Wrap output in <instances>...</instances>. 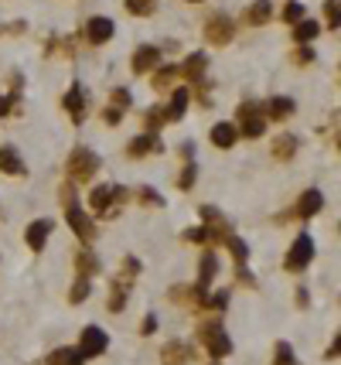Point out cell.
Masks as SVG:
<instances>
[{"label":"cell","instance_id":"obj_8","mask_svg":"<svg viewBox=\"0 0 341 365\" xmlns=\"http://www.w3.org/2000/svg\"><path fill=\"white\" fill-rule=\"evenodd\" d=\"M311 260H314V239H311V235H297L293 246H290L287 260H284V266H287L290 273H300Z\"/></svg>","mask_w":341,"mask_h":365},{"label":"cell","instance_id":"obj_12","mask_svg":"<svg viewBox=\"0 0 341 365\" xmlns=\"http://www.w3.org/2000/svg\"><path fill=\"white\" fill-rule=\"evenodd\" d=\"M62 106H65V113H69V120L79 127L82 120H85V92H82V82H72V89L65 92V99H62Z\"/></svg>","mask_w":341,"mask_h":365},{"label":"cell","instance_id":"obj_18","mask_svg":"<svg viewBox=\"0 0 341 365\" xmlns=\"http://www.w3.org/2000/svg\"><path fill=\"white\" fill-rule=\"evenodd\" d=\"M0 171L11 174V178H21V174H27V164L14 147H0Z\"/></svg>","mask_w":341,"mask_h":365},{"label":"cell","instance_id":"obj_11","mask_svg":"<svg viewBox=\"0 0 341 365\" xmlns=\"http://www.w3.org/2000/svg\"><path fill=\"white\" fill-rule=\"evenodd\" d=\"M82 34H85V41H89V45H106V41L116 34V25H113L109 18H89Z\"/></svg>","mask_w":341,"mask_h":365},{"label":"cell","instance_id":"obj_32","mask_svg":"<svg viewBox=\"0 0 341 365\" xmlns=\"http://www.w3.org/2000/svg\"><path fill=\"white\" fill-rule=\"evenodd\" d=\"M202 308H209V311H225V308H229V290H215V294H205Z\"/></svg>","mask_w":341,"mask_h":365},{"label":"cell","instance_id":"obj_3","mask_svg":"<svg viewBox=\"0 0 341 365\" xmlns=\"http://www.w3.org/2000/svg\"><path fill=\"white\" fill-rule=\"evenodd\" d=\"M99 154L96 151H89V147H76L72 151V157H69V178H72V184H85L96 178V171H99Z\"/></svg>","mask_w":341,"mask_h":365},{"label":"cell","instance_id":"obj_47","mask_svg":"<svg viewBox=\"0 0 341 365\" xmlns=\"http://www.w3.org/2000/svg\"><path fill=\"white\" fill-rule=\"evenodd\" d=\"M188 4H202V0H188Z\"/></svg>","mask_w":341,"mask_h":365},{"label":"cell","instance_id":"obj_33","mask_svg":"<svg viewBox=\"0 0 341 365\" xmlns=\"http://www.w3.org/2000/svg\"><path fill=\"white\" fill-rule=\"evenodd\" d=\"M195 181H198V167H195V160H184V171L178 174V188L181 191H191Z\"/></svg>","mask_w":341,"mask_h":365},{"label":"cell","instance_id":"obj_36","mask_svg":"<svg viewBox=\"0 0 341 365\" xmlns=\"http://www.w3.org/2000/svg\"><path fill=\"white\" fill-rule=\"evenodd\" d=\"M198 215H202V222H205V226H225V222H229L222 212L215 209V205H202V209H198Z\"/></svg>","mask_w":341,"mask_h":365},{"label":"cell","instance_id":"obj_2","mask_svg":"<svg viewBox=\"0 0 341 365\" xmlns=\"http://www.w3.org/2000/svg\"><path fill=\"white\" fill-rule=\"evenodd\" d=\"M62 202H65V219H69L72 233H76L82 242L89 246V242L96 239V222H92V219L82 212V205H79V198H76V188H72V184H65V188H62Z\"/></svg>","mask_w":341,"mask_h":365},{"label":"cell","instance_id":"obj_4","mask_svg":"<svg viewBox=\"0 0 341 365\" xmlns=\"http://www.w3.org/2000/svg\"><path fill=\"white\" fill-rule=\"evenodd\" d=\"M236 130L239 137H246V140H256L266 133V116H263V109L256 103H242L236 109Z\"/></svg>","mask_w":341,"mask_h":365},{"label":"cell","instance_id":"obj_31","mask_svg":"<svg viewBox=\"0 0 341 365\" xmlns=\"http://www.w3.org/2000/svg\"><path fill=\"white\" fill-rule=\"evenodd\" d=\"M273 365H300L297 359H293L290 341H277V348H273Z\"/></svg>","mask_w":341,"mask_h":365},{"label":"cell","instance_id":"obj_17","mask_svg":"<svg viewBox=\"0 0 341 365\" xmlns=\"http://www.w3.org/2000/svg\"><path fill=\"white\" fill-rule=\"evenodd\" d=\"M205 69H209V55L195 52L184 58V65L178 69V76H184L188 82H198V78H205Z\"/></svg>","mask_w":341,"mask_h":365},{"label":"cell","instance_id":"obj_35","mask_svg":"<svg viewBox=\"0 0 341 365\" xmlns=\"http://www.w3.org/2000/svg\"><path fill=\"white\" fill-rule=\"evenodd\" d=\"M174 76H178V65H164V69L154 72V82H151V85H154V89H167V85L174 82Z\"/></svg>","mask_w":341,"mask_h":365},{"label":"cell","instance_id":"obj_19","mask_svg":"<svg viewBox=\"0 0 341 365\" xmlns=\"http://www.w3.org/2000/svg\"><path fill=\"white\" fill-rule=\"evenodd\" d=\"M263 116H266V120H287V116H293V99H290V96H273V99H266Z\"/></svg>","mask_w":341,"mask_h":365},{"label":"cell","instance_id":"obj_28","mask_svg":"<svg viewBox=\"0 0 341 365\" xmlns=\"http://www.w3.org/2000/svg\"><path fill=\"white\" fill-rule=\"evenodd\" d=\"M164 123H167V113H164L160 106H151V109L144 113V130L147 133H158Z\"/></svg>","mask_w":341,"mask_h":365},{"label":"cell","instance_id":"obj_43","mask_svg":"<svg viewBox=\"0 0 341 365\" xmlns=\"http://www.w3.org/2000/svg\"><path fill=\"white\" fill-rule=\"evenodd\" d=\"M154 331H158V317H154V314H147V317H144V324H140V335H147V338H151Z\"/></svg>","mask_w":341,"mask_h":365},{"label":"cell","instance_id":"obj_6","mask_svg":"<svg viewBox=\"0 0 341 365\" xmlns=\"http://www.w3.org/2000/svg\"><path fill=\"white\" fill-rule=\"evenodd\" d=\"M127 198V188H120V184H99V188H92L89 191V209L99 212V215H116V202H123Z\"/></svg>","mask_w":341,"mask_h":365},{"label":"cell","instance_id":"obj_25","mask_svg":"<svg viewBox=\"0 0 341 365\" xmlns=\"http://www.w3.org/2000/svg\"><path fill=\"white\" fill-rule=\"evenodd\" d=\"M85 359L79 355V348H55L52 355L45 359V365H82Z\"/></svg>","mask_w":341,"mask_h":365},{"label":"cell","instance_id":"obj_10","mask_svg":"<svg viewBox=\"0 0 341 365\" xmlns=\"http://www.w3.org/2000/svg\"><path fill=\"white\" fill-rule=\"evenodd\" d=\"M52 233H55V219H38V222H31L25 233V242L31 246V253H41Z\"/></svg>","mask_w":341,"mask_h":365},{"label":"cell","instance_id":"obj_26","mask_svg":"<svg viewBox=\"0 0 341 365\" xmlns=\"http://www.w3.org/2000/svg\"><path fill=\"white\" fill-rule=\"evenodd\" d=\"M225 246H229V253H232V260L239 263V266H246L249 263V246H246V239H239V235H225Z\"/></svg>","mask_w":341,"mask_h":365},{"label":"cell","instance_id":"obj_44","mask_svg":"<svg viewBox=\"0 0 341 365\" xmlns=\"http://www.w3.org/2000/svg\"><path fill=\"white\" fill-rule=\"evenodd\" d=\"M338 352H341V338H335V341H331V348L324 352V359H331V362H335V359H338Z\"/></svg>","mask_w":341,"mask_h":365},{"label":"cell","instance_id":"obj_21","mask_svg":"<svg viewBox=\"0 0 341 365\" xmlns=\"http://www.w3.org/2000/svg\"><path fill=\"white\" fill-rule=\"evenodd\" d=\"M209 137H211V144H215V147H222V151H229V147H236L239 130H236V123H215Z\"/></svg>","mask_w":341,"mask_h":365},{"label":"cell","instance_id":"obj_46","mask_svg":"<svg viewBox=\"0 0 341 365\" xmlns=\"http://www.w3.org/2000/svg\"><path fill=\"white\" fill-rule=\"evenodd\" d=\"M311 301H307V290H297V308H307Z\"/></svg>","mask_w":341,"mask_h":365},{"label":"cell","instance_id":"obj_7","mask_svg":"<svg viewBox=\"0 0 341 365\" xmlns=\"http://www.w3.org/2000/svg\"><path fill=\"white\" fill-rule=\"evenodd\" d=\"M106 348H109V335H106L103 328H96V324H85L79 335V355L82 359H96V355H103Z\"/></svg>","mask_w":341,"mask_h":365},{"label":"cell","instance_id":"obj_24","mask_svg":"<svg viewBox=\"0 0 341 365\" xmlns=\"http://www.w3.org/2000/svg\"><path fill=\"white\" fill-rule=\"evenodd\" d=\"M297 147H300V140H297L293 133L273 137V157H277V160H290V157L297 154Z\"/></svg>","mask_w":341,"mask_h":365},{"label":"cell","instance_id":"obj_48","mask_svg":"<svg viewBox=\"0 0 341 365\" xmlns=\"http://www.w3.org/2000/svg\"><path fill=\"white\" fill-rule=\"evenodd\" d=\"M215 365H222V362H215Z\"/></svg>","mask_w":341,"mask_h":365},{"label":"cell","instance_id":"obj_42","mask_svg":"<svg viewBox=\"0 0 341 365\" xmlns=\"http://www.w3.org/2000/svg\"><path fill=\"white\" fill-rule=\"evenodd\" d=\"M293 62H297V65H311V62H314V52H311L307 45H300L297 55H293Z\"/></svg>","mask_w":341,"mask_h":365},{"label":"cell","instance_id":"obj_16","mask_svg":"<svg viewBox=\"0 0 341 365\" xmlns=\"http://www.w3.org/2000/svg\"><path fill=\"white\" fill-rule=\"evenodd\" d=\"M321 209H324V195H321L317 188L300 191V198H297V215H300V219H314Z\"/></svg>","mask_w":341,"mask_h":365},{"label":"cell","instance_id":"obj_23","mask_svg":"<svg viewBox=\"0 0 341 365\" xmlns=\"http://www.w3.org/2000/svg\"><path fill=\"white\" fill-rule=\"evenodd\" d=\"M270 18H273V0H253V7L246 11L242 21L249 27H260V25H266Z\"/></svg>","mask_w":341,"mask_h":365},{"label":"cell","instance_id":"obj_40","mask_svg":"<svg viewBox=\"0 0 341 365\" xmlns=\"http://www.w3.org/2000/svg\"><path fill=\"white\" fill-rule=\"evenodd\" d=\"M103 123H109V127H116V123H123V109H120V106H106L103 109Z\"/></svg>","mask_w":341,"mask_h":365},{"label":"cell","instance_id":"obj_9","mask_svg":"<svg viewBox=\"0 0 341 365\" xmlns=\"http://www.w3.org/2000/svg\"><path fill=\"white\" fill-rule=\"evenodd\" d=\"M232 34H236V25H232V18H225V14H211L209 21H205V41L209 45H229L232 41Z\"/></svg>","mask_w":341,"mask_h":365},{"label":"cell","instance_id":"obj_41","mask_svg":"<svg viewBox=\"0 0 341 365\" xmlns=\"http://www.w3.org/2000/svg\"><path fill=\"white\" fill-rule=\"evenodd\" d=\"M130 92L127 89H113V106H120V109H130Z\"/></svg>","mask_w":341,"mask_h":365},{"label":"cell","instance_id":"obj_39","mask_svg":"<svg viewBox=\"0 0 341 365\" xmlns=\"http://www.w3.org/2000/svg\"><path fill=\"white\" fill-rule=\"evenodd\" d=\"M300 18H304V4H297V0H290L287 7H284V21H287V25H297Z\"/></svg>","mask_w":341,"mask_h":365},{"label":"cell","instance_id":"obj_30","mask_svg":"<svg viewBox=\"0 0 341 365\" xmlns=\"http://www.w3.org/2000/svg\"><path fill=\"white\" fill-rule=\"evenodd\" d=\"M127 11L133 18H151L158 11V0H127Z\"/></svg>","mask_w":341,"mask_h":365},{"label":"cell","instance_id":"obj_13","mask_svg":"<svg viewBox=\"0 0 341 365\" xmlns=\"http://www.w3.org/2000/svg\"><path fill=\"white\" fill-rule=\"evenodd\" d=\"M127 154L130 157H144V154H164V140H160L158 133H140V137H133L130 144H127Z\"/></svg>","mask_w":341,"mask_h":365},{"label":"cell","instance_id":"obj_20","mask_svg":"<svg viewBox=\"0 0 341 365\" xmlns=\"http://www.w3.org/2000/svg\"><path fill=\"white\" fill-rule=\"evenodd\" d=\"M76 270H79V277H96V273H103V263L89 246H82L76 253Z\"/></svg>","mask_w":341,"mask_h":365},{"label":"cell","instance_id":"obj_37","mask_svg":"<svg viewBox=\"0 0 341 365\" xmlns=\"http://www.w3.org/2000/svg\"><path fill=\"white\" fill-rule=\"evenodd\" d=\"M18 106H21V89H14L11 96H0V120H4V116H11Z\"/></svg>","mask_w":341,"mask_h":365},{"label":"cell","instance_id":"obj_29","mask_svg":"<svg viewBox=\"0 0 341 365\" xmlns=\"http://www.w3.org/2000/svg\"><path fill=\"white\" fill-rule=\"evenodd\" d=\"M137 202H140V205H151V209H164V195H158L151 184L137 188Z\"/></svg>","mask_w":341,"mask_h":365},{"label":"cell","instance_id":"obj_14","mask_svg":"<svg viewBox=\"0 0 341 365\" xmlns=\"http://www.w3.org/2000/svg\"><path fill=\"white\" fill-rule=\"evenodd\" d=\"M191 359H195V348L188 341H167L160 348V362L164 365H188Z\"/></svg>","mask_w":341,"mask_h":365},{"label":"cell","instance_id":"obj_22","mask_svg":"<svg viewBox=\"0 0 341 365\" xmlns=\"http://www.w3.org/2000/svg\"><path fill=\"white\" fill-rule=\"evenodd\" d=\"M188 103H191V89H188V85L174 89V96H171V106H167V123H178L184 113H188Z\"/></svg>","mask_w":341,"mask_h":365},{"label":"cell","instance_id":"obj_1","mask_svg":"<svg viewBox=\"0 0 341 365\" xmlns=\"http://www.w3.org/2000/svg\"><path fill=\"white\" fill-rule=\"evenodd\" d=\"M137 277H140V260H137V256H127L123 266H120V273H116L113 284H109V301H106V308L113 314H120L127 308V297H130V287L137 284Z\"/></svg>","mask_w":341,"mask_h":365},{"label":"cell","instance_id":"obj_38","mask_svg":"<svg viewBox=\"0 0 341 365\" xmlns=\"http://www.w3.org/2000/svg\"><path fill=\"white\" fill-rule=\"evenodd\" d=\"M324 14H328V31H338V25H341L338 0H328V4H324Z\"/></svg>","mask_w":341,"mask_h":365},{"label":"cell","instance_id":"obj_5","mask_svg":"<svg viewBox=\"0 0 341 365\" xmlns=\"http://www.w3.org/2000/svg\"><path fill=\"white\" fill-rule=\"evenodd\" d=\"M198 341L209 348V355L215 359V362H222L225 355H232V338H229V335H225L218 324H211V321L198 328Z\"/></svg>","mask_w":341,"mask_h":365},{"label":"cell","instance_id":"obj_27","mask_svg":"<svg viewBox=\"0 0 341 365\" xmlns=\"http://www.w3.org/2000/svg\"><path fill=\"white\" fill-rule=\"evenodd\" d=\"M317 31H321V27H317L314 21H307V18H300V21L293 25V41H297V45H307L311 38H317Z\"/></svg>","mask_w":341,"mask_h":365},{"label":"cell","instance_id":"obj_15","mask_svg":"<svg viewBox=\"0 0 341 365\" xmlns=\"http://www.w3.org/2000/svg\"><path fill=\"white\" fill-rule=\"evenodd\" d=\"M158 62H160V48H154V45H140L130 58V69L137 72V76H144V72H151Z\"/></svg>","mask_w":341,"mask_h":365},{"label":"cell","instance_id":"obj_34","mask_svg":"<svg viewBox=\"0 0 341 365\" xmlns=\"http://www.w3.org/2000/svg\"><path fill=\"white\" fill-rule=\"evenodd\" d=\"M89 290H92L89 277H79V280L72 284V290H69V304H82V301L89 297Z\"/></svg>","mask_w":341,"mask_h":365},{"label":"cell","instance_id":"obj_45","mask_svg":"<svg viewBox=\"0 0 341 365\" xmlns=\"http://www.w3.org/2000/svg\"><path fill=\"white\" fill-rule=\"evenodd\" d=\"M181 157L184 160H195V144H181Z\"/></svg>","mask_w":341,"mask_h":365}]
</instances>
